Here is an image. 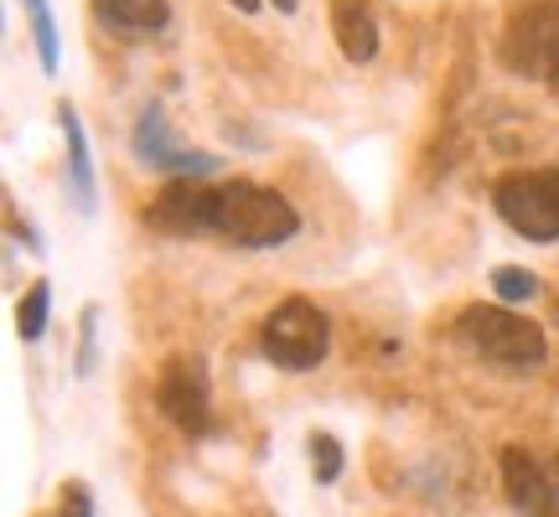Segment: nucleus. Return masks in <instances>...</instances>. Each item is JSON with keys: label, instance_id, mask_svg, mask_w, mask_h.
Returning a JSON list of instances; mask_svg holds the SVG:
<instances>
[{"label": "nucleus", "instance_id": "13", "mask_svg": "<svg viewBox=\"0 0 559 517\" xmlns=\"http://www.w3.org/2000/svg\"><path fill=\"white\" fill-rule=\"evenodd\" d=\"M21 5H26V16H32L41 73H58V21H52V5H47V0H21Z\"/></svg>", "mask_w": 559, "mask_h": 517}, {"label": "nucleus", "instance_id": "21", "mask_svg": "<svg viewBox=\"0 0 559 517\" xmlns=\"http://www.w3.org/2000/svg\"><path fill=\"white\" fill-rule=\"evenodd\" d=\"M275 11H285V16H290V11H300V0H275Z\"/></svg>", "mask_w": 559, "mask_h": 517}, {"label": "nucleus", "instance_id": "16", "mask_svg": "<svg viewBox=\"0 0 559 517\" xmlns=\"http://www.w3.org/2000/svg\"><path fill=\"white\" fill-rule=\"evenodd\" d=\"M99 368V305H83L79 316V358H73V373L88 378Z\"/></svg>", "mask_w": 559, "mask_h": 517}, {"label": "nucleus", "instance_id": "7", "mask_svg": "<svg viewBox=\"0 0 559 517\" xmlns=\"http://www.w3.org/2000/svg\"><path fill=\"white\" fill-rule=\"evenodd\" d=\"M130 151H135L140 166H151L160 177H213L218 171V156H207V151H187L181 140H171L166 130V115H160V104H145L140 109L135 130H130Z\"/></svg>", "mask_w": 559, "mask_h": 517}, {"label": "nucleus", "instance_id": "4", "mask_svg": "<svg viewBox=\"0 0 559 517\" xmlns=\"http://www.w3.org/2000/svg\"><path fill=\"white\" fill-rule=\"evenodd\" d=\"M492 207L528 243H555L559 239V166L498 177L492 181Z\"/></svg>", "mask_w": 559, "mask_h": 517}, {"label": "nucleus", "instance_id": "17", "mask_svg": "<svg viewBox=\"0 0 559 517\" xmlns=\"http://www.w3.org/2000/svg\"><path fill=\"white\" fill-rule=\"evenodd\" d=\"M311 471H317L321 486L342 477V445H337V435H311Z\"/></svg>", "mask_w": 559, "mask_h": 517}, {"label": "nucleus", "instance_id": "12", "mask_svg": "<svg viewBox=\"0 0 559 517\" xmlns=\"http://www.w3.org/2000/svg\"><path fill=\"white\" fill-rule=\"evenodd\" d=\"M502 486H508V502L523 517H534L539 513V492H544V460L528 456L523 445H508L502 450Z\"/></svg>", "mask_w": 559, "mask_h": 517}, {"label": "nucleus", "instance_id": "1", "mask_svg": "<svg viewBox=\"0 0 559 517\" xmlns=\"http://www.w3.org/2000/svg\"><path fill=\"white\" fill-rule=\"evenodd\" d=\"M207 233L239 243V249H280V243H290L300 233V213L290 207V197H280L275 187L223 181V187H213Z\"/></svg>", "mask_w": 559, "mask_h": 517}, {"label": "nucleus", "instance_id": "5", "mask_svg": "<svg viewBox=\"0 0 559 517\" xmlns=\"http://www.w3.org/2000/svg\"><path fill=\"white\" fill-rule=\"evenodd\" d=\"M498 52L519 79H539L549 88H559V5L555 0L523 5L519 16L508 21Z\"/></svg>", "mask_w": 559, "mask_h": 517}, {"label": "nucleus", "instance_id": "8", "mask_svg": "<svg viewBox=\"0 0 559 517\" xmlns=\"http://www.w3.org/2000/svg\"><path fill=\"white\" fill-rule=\"evenodd\" d=\"M207 213H213V187L202 177H177L160 187V197L145 207V223L160 233H207Z\"/></svg>", "mask_w": 559, "mask_h": 517}, {"label": "nucleus", "instance_id": "10", "mask_svg": "<svg viewBox=\"0 0 559 517\" xmlns=\"http://www.w3.org/2000/svg\"><path fill=\"white\" fill-rule=\"evenodd\" d=\"M58 124H62V140H68V192L79 202V213H94L99 207V181H94V160H88V135L79 124V109L58 104Z\"/></svg>", "mask_w": 559, "mask_h": 517}, {"label": "nucleus", "instance_id": "11", "mask_svg": "<svg viewBox=\"0 0 559 517\" xmlns=\"http://www.w3.org/2000/svg\"><path fill=\"white\" fill-rule=\"evenodd\" d=\"M332 32L347 62H373L379 52V16L368 0H332Z\"/></svg>", "mask_w": 559, "mask_h": 517}, {"label": "nucleus", "instance_id": "19", "mask_svg": "<svg viewBox=\"0 0 559 517\" xmlns=\"http://www.w3.org/2000/svg\"><path fill=\"white\" fill-rule=\"evenodd\" d=\"M534 517H559V456H544V492Z\"/></svg>", "mask_w": 559, "mask_h": 517}, {"label": "nucleus", "instance_id": "9", "mask_svg": "<svg viewBox=\"0 0 559 517\" xmlns=\"http://www.w3.org/2000/svg\"><path fill=\"white\" fill-rule=\"evenodd\" d=\"M94 16H99L104 32L135 41V37H156L171 21V5L166 0H94Z\"/></svg>", "mask_w": 559, "mask_h": 517}, {"label": "nucleus", "instance_id": "3", "mask_svg": "<svg viewBox=\"0 0 559 517\" xmlns=\"http://www.w3.org/2000/svg\"><path fill=\"white\" fill-rule=\"evenodd\" d=\"M260 347H264V358L275 362V368H285V373H311L326 358V347H332V321H326V311H321L317 300L290 296L264 316Z\"/></svg>", "mask_w": 559, "mask_h": 517}, {"label": "nucleus", "instance_id": "6", "mask_svg": "<svg viewBox=\"0 0 559 517\" xmlns=\"http://www.w3.org/2000/svg\"><path fill=\"white\" fill-rule=\"evenodd\" d=\"M156 404L181 435H213V383H207V368L198 358H171L160 368Z\"/></svg>", "mask_w": 559, "mask_h": 517}, {"label": "nucleus", "instance_id": "14", "mask_svg": "<svg viewBox=\"0 0 559 517\" xmlns=\"http://www.w3.org/2000/svg\"><path fill=\"white\" fill-rule=\"evenodd\" d=\"M47 316H52V290H47V285H32V290H26V300L16 305V332H21V341H41V332H47Z\"/></svg>", "mask_w": 559, "mask_h": 517}, {"label": "nucleus", "instance_id": "2", "mask_svg": "<svg viewBox=\"0 0 559 517\" xmlns=\"http://www.w3.org/2000/svg\"><path fill=\"white\" fill-rule=\"evenodd\" d=\"M456 337L472 358H481L498 373H539L549 362L544 326L508 311V305H466L456 321Z\"/></svg>", "mask_w": 559, "mask_h": 517}, {"label": "nucleus", "instance_id": "15", "mask_svg": "<svg viewBox=\"0 0 559 517\" xmlns=\"http://www.w3.org/2000/svg\"><path fill=\"white\" fill-rule=\"evenodd\" d=\"M492 296L508 300V305L534 300L539 296V275H534V269H519V264H498V269H492Z\"/></svg>", "mask_w": 559, "mask_h": 517}, {"label": "nucleus", "instance_id": "18", "mask_svg": "<svg viewBox=\"0 0 559 517\" xmlns=\"http://www.w3.org/2000/svg\"><path fill=\"white\" fill-rule=\"evenodd\" d=\"M58 517H94V492H88V481H68V486H62V513Z\"/></svg>", "mask_w": 559, "mask_h": 517}, {"label": "nucleus", "instance_id": "20", "mask_svg": "<svg viewBox=\"0 0 559 517\" xmlns=\"http://www.w3.org/2000/svg\"><path fill=\"white\" fill-rule=\"evenodd\" d=\"M228 5H234V11H243V16H254V11H260L264 0H228Z\"/></svg>", "mask_w": 559, "mask_h": 517}]
</instances>
